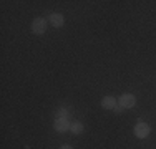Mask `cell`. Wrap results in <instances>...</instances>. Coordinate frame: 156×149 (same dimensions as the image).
<instances>
[{
  "label": "cell",
  "mask_w": 156,
  "mask_h": 149,
  "mask_svg": "<svg viewBox=\"0 0 156 149\" xmlns=\"http://www.w3.org/2000/svg\"><path fill=\"white\" fill-rule=\"evenodd\" d=\"M70 129H72L75 134H80V133H83V123H80V121H75V123H72V126H70Z\"/></svg>",
  "instance_id": "obj_7"
},
{
  "label": "cell",
  "mask_w": 156,
  "mask_h": 149,
  "mask_svg": "<svg viewBox=\"0 0 156 149\" xmlns=\"http://www.w3.org/2000/svg\"><path fill=\"white\" fill-rule=\"evenodd\" d=\"M70 126H72V123H68V119L66 118H57L53 123V128L57 129L58 133H65L70 129Z\"/></svg>",
  "instance_id": "obj_4"
},
{
  "label": "cell",
  "mask_w": 156,
  "mask_h": 149,
  "mask_svg": "<svg viewBox=\"0 0 156 149\" xmlns=\"http://www.w3.org/2000/svg\"><path fill=\"white\" fill-rule=\"evenodd\" d=\"M115 111H116V113H121V111H123V108H121L120 104H116V108H115Z\"/></svg>",
  "instance_id": "obj_8"
},
{
  "label": "cell",
  "mask_w": 156,
  "mask_h": 149,
  "mask_svg": "<svg viewBox=\"0 0 156 149\" xmlns=\"http://www.w3.org/2000/svg\"><path fill=\"white\" fill-rule=\"evenodd\" d=\"M48 22H50V25H53L55 28H60V27H63V23H65V17H63L62 13H50Z\"/></svg>",
  "instance_id": "obj_5"
},
{
  "label": "cell",
  "mask_w": 156,
  "mask_h": 149,
  "mask_svg": "<svg viewBox=\"0 0 156 149\" xmlns=\"http://www.w3.org/2000/svg\"><path fill=\"white\" fill-rule=\"evenodd\" d=\"M135 103H136V98H135V95H131V93L121 95L120 99H118V104H120L121 108H133Z\"/></svg>",
  "instance_id": "obj_1"
},
{
  "label": "cell",
  "mask_w": 156,
  "mask_h": 149,
  "mask_svg": "<svg viewBox=\"0 0 156 149\" xmlns=\"http://www.w3.org/2000/svg\"><path fill=\"white\" fill-rule=\"evenodd\" d=\"M47 30V20L45 18H35L32 23V32L35 33V35H42V33H45Z\"/></svg>",
  "instance_id": "obj_2"
},
{
  "label": "cell",
  "mask_w": 156,
  "mask_h": 149,
  "mask_svg": "<svg viewBox=\"0 0 156 149\" xmlns=\"http://www.w3.org/2000/svg\"><path fill=\"white\" fill-rule=\"evenodd\" d=\"M135 134H136V137H140V139L148 137V134H150V126H148L146 123L140 121L138 124L135 126Z\"/></svg>",
  "instance_id": "obj_3"
},
{
  "label": "cell",
  "mask_w": 156,
  "mask_h": 149,
  "mask_svg": "<svg viewBox=\"0 0 156 149\" xmlns=\"http://www.w3.org/2000/svg\"><path fill=\"white\" fill-rule=\"evenodd\" d=\"M60 149H73V147H72V146H68V144H65V146H62Z\"/></svg>",
  "instance_id": "obj_9"
},
{
  "label": "cell",
  "mask_w": 156,
  "mask_h": 149,
  "mask_svg": "<svg viewBox=\"0 0 156 149\" xmlns=\"http://www.w3.org/2000/svg\"><path fill=\"white\" fill-rule=\"evenodd\" d=\"M101 106L105 108V109H115V108H116V99H115L113 96H106V98H103Z\"/></svg>",
  "instance_id": "obj_6"
}]
</instances>
